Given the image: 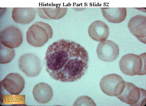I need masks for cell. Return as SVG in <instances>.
Masks as SVG:
<instances>
[{
    "label": "cell",
    "mask_w": 146,
    "mask_h": 106,
    "mask_svg": "<svg viewBox=\"0 0 146 106\" xmlns=\"http://www.w3.org/2000/svg\"><path fill=\"white\" fill-rule=\"evenodd\" d=\"M19 67L23 73L30 77L38 76L42 70L40 59L36 55L31 53L26 54L20 57Z\"/></svg>",
    "instance_id": "obj_7"
},
{
    "label": "cell",
    "mask_w": 146,
    "mask_h": 106,
    "mask_svg": "<svg viewBox=\"0 0 146 106\" xmlns=\"http://www.w3.org/2000/svg\"><path fill=\"white\" fill-rule=\"evenodd\" d=\"M53 35V30L49 25L43 22H37L27 31V41L31 46L38 48L46 44L52 37Z\"/></svg>",
    "instance_id": "obj_3"
},
{
    "label": "cell",
    "mask_w": 146,
    "mask_h": 106,
    "mask_svg": "<svg viewBox=\"0 0 146 106\" xmlns=\"http://www.w3.org/2000/svg\"><path fill=\"white\" fill-rule=\"evenodd\" d=\"M104 17L112 23H118L123 22L127 15L125 8H102Z\"/></svg>",
    "instance_id": "obj_14"
},
{
    "label": "cell",
    "mask_w": 146,
    "mask_h": 106,
    "mask_svg": "<svg viewBox=\"0 0 146 106\" xmlns=\"http://www.w3.org/2000/svg\"><path fill=\"white\" fill-rule=\"evenodd\" d=\"M46 70L54 80L61 82L77 81L88 68L87 50L79 44L61 39L50 45L45 58Z\"/></svg>",
    "instance_id": "obj_1"
},
{
    "label": "cell",
    "mask_w": 146,
    "mask_h": 106,
    "mask_svg": "<svg viewBox=\"0 0 146 106\" xmlns=\"http://www.w3.org/2000/svg\"><path fill=\"white\" fill-rule=\"evenodd\" d=\"M89 35L94 41L103 42L106 40L110 34L109 27L103 21H97L92 23L89 27Z\"/></svg>",
    "instance_id": "obj_11"
},
{
    "label": "cell",
    "mask_w": 146,
    "mask_h": 106,
    "mask_svg": "<svg viewBox=\"0 0 146 106\" xmlns=\"http://www.w3.org/2000/svg\"><path fill=\"white\" fill-rule=\"evenodd\" d=\"M125 82L120 76L111 74L103 77L100 82L101 89L107 95L117 97L121 93Z\"/></svg>",
    "instance_id": "obj_6"
},
{
    "label": "cell",
    "mask_w": 146,
    "mask_h": 106,
    "mask_svg": "<svg viewBox=\"0 0 146 106\" xmlns=\"http://www.w3.org/2000/svg\"><path fill=\"white\" fill-rule=\"evenodd\" d=\"M120 70L129 76L146 75V53L140 55L129 53L122 57L119 62Z\"/></svg>",
    "instance_id": "obj_4"
},
{
    "label": "cell",
    "mask_w": 146,
    "mask_h": 106,
    "mask_svg": "<svg viewBox=\"0 0 146 106\" xmlns=\"http://www.w3.org/2000/svg\"><path fill=\"white\" fill-rule=\"evenodd\" d=\"M96 106L95 102L90 97L86 96L80 97L75 102L74 106Z\"/></svg>",
    "instance_id": "obj_17"
},
{
    "label": "cell",
    "mask_w": 146,
    "mask_h": 106,
    "mask_svg": "<svg viewBox=\"0 0 146 106\" xmlns=\"http://www.w3.org/2000/svg\"><path fill=\"white\" fill-rule=\"evenodd\" d=\"M33 93L35 100L40 104L48 103L51 100L53 96L51 87L44 82L36 84L33 89Z\"/></svg>",
    "instance_id": "obj_12"
},
{
    "label": "cell",
    "mask_w": 146,
    "mask_h": 106,
    "mask_svg": "<svg viewBox=\"0 0 146 106\" xmlns=\"http://www.w3.org/2000/svg\"><path fill=\"white\" fill-rule=\"evenodd\" d=\"M0 63L5 64L10 63L15 56V51L1 44L0 47Z\"/></svg>",
    "instance_id": "obj_16"
},
{
    "label": "cell",
    "mask_w": 146,
    "mask_h": 106,
    "mask_svg": "<svg viewBox=\"0 0 146 106\" xmlns=\"http://www.w3.org/2000/svg\"><path fill=\"white\" fill-rule=\"evenodd\" d=\"M23 40L22 33L19 28L14 26L5 28L0 34L1 44L10 48H18L22 43Z\"/></svg>",
    "instance_id": "obj_8"
},
{
    "label": "cell",
    "mask_w": 146,
    "mask_h": 106,
    "mask_svg": "<svg viewBox=\"0 0 146 106\" xmlns=\"http://www.w3.org/2000/svg\"><path fill=\"white\" fill-rule=\"evenodd\" d=\"M1 102L4 104L25 103V96L19 95L24 89V79L17 73H11L1 82Z\"/></svg>",
    "instance_id": "obj_2"
},
{
    "label": "cell",
    "mask_w": 146,
    "mask_h": 106,
    "mask_svg": "<svg viewBox=\"0 0 146 106\" xmlns=\"http://www.w3.org/2000/svg\"><path fill=\"white\" fill-rule=\"evenodd\" d=\"M116 97L130 106H143L145 104L146 90L130 82H125L121 93Z\"/></svg>",
    "instance_id": "obj_5"
},
{
    "label": "cell",
    "mask_w": 146,
    "mask_h": 106,
    "mask_svg": "<svg viewBox=\"0 0 146 106\" xmlns=\"http://www.w3.org/2000/svg\"><path fill=\"white\" fill-rule=\"evenodd\" d=\"M38 9V16L47 20L61 19L65 16L68 11L67 8H41Z\"/></svg>",
    "instance_id": "obj_15"
},
{
    "label": "cell",
    "mask_w": 146,
    "mask_h": 106,
    "mask_svg": "<svg viewBox=\"0 0 146 106\" xmlns=\"http://www.w3.org/2000/svg\"><path fill=\"white\" fill-rule=\"evenodd\" d=\"M97 53L100 60L104 62H111L118 58L119 55V48L114 42L105 40L99 44Z\"/></svg>",
    "instance_id": "obj_9"
},
{
    "label": "cell",
    "mask_w": 146,
    "mask_h": 106,
    "mask_svg": "<svg viewBox=\"0 0 146 106\" xmlns=\"http://www.w3.org/2000/svg\"><path fill=\"white\" fill-rule=\"evenodd\" d=\"M146 16L137 15L131 18L128 23L129 30L132 34L142 42L146 44Z\"/></svg>",
    "instance_id": "obj_10"
},
{
    "label": "cell",
    "mask_w": 146,
    "mask_h": 106,
    "mask_svg": "<svg viewBox=\"0 0 146 106\" xmlns=\"http://www.w3.org/2000/svg\"><path fill=\"white\" fill-rule=\"evenodd\" d=\"M36 11L33 8H14L12 18L15 22L20 24H29L36 17Z\"/></svg>",
    "instance_id": "obj_13"
}]
</instances>
